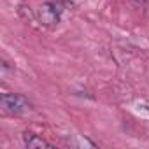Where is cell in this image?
Segmentation results:
<instances>
[{"mask_svg":"<svg viewBox=\"0 0 149 149\" xmlns=\"http://www.w3.org/2000/svg\"><path fill=\"white\" fill-rule=\"evenodd\" d=\"M2 107L9 114H25L30 111V104L25 97L14 95V93H4L2 95Z\"/></svg>","mask_w":149,"mask_h":149,"instance_id":"6da1fadb","label":"cell"},{"mask_svg":"<svg viewBox=\"0 0 149 149\" xmlns=\"http://www.w3.org/2000/svg\"><path fill=\"white\" fill-rule=\"evenodd\" d=\"M37 18L44 26L51 28V26H56L60 23V11L53 4H42L37 11Z\"/></svg>","mask_w":149,"mask_h":149,"instance_id":"7a4b0ae2","label":"cell"},{"mask_svg":"<svg viewBox=\"0 0 149 149\" xmlns=\"http://www.w3.org/2000/svg\"><path fill=\"white\" fill-rule=\"evenodd\" d=\"M23 142L28 149H39V147H51L44 139H40L39 135L32 133V132H25L23 133Z\"/></svg>","mask_w":149,"mask_h":149,"instance_id":"3957f363","label":"cell"},{"mask_svg":"<svg viewBox=\"0 0 149 149\" xmlns=\"http://www.w3.org/2000/svg\"><path fill=\"white\" fill-rule=\"evenodd\" d=\"M133 4H144V0H132Z\"/></svg>","mask_w":149,"mask_h":149,"instance_id":"277c9868","label":"cell"}]
</instances>
